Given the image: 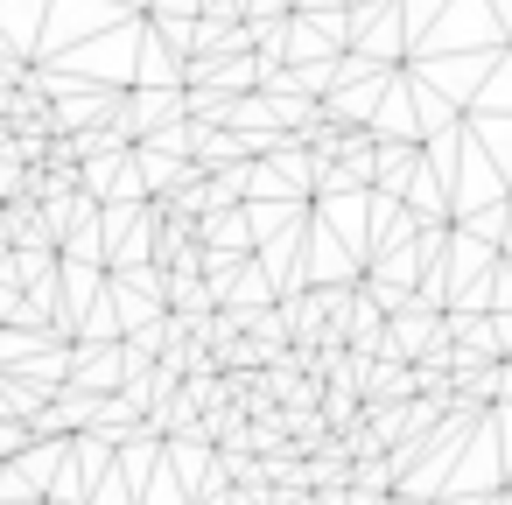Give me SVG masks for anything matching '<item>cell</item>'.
Returning a JSON list of instances; mask_svg holds the SVG:
<instances>
[{
    "mask_svg": "<svg viewBox=\"0 0 512 505\" xmlns=\"http://www.w3.org/2000/svg\"><path fill=\"white\" fill-rule=\"evenodd\" d=\"M393 477H400L393 456H358V463H351V484H358V491H386Z\"/></svg>",
    "mask_w": 512,
    "mask_h": 505,
    "instance_id": "cell-1",
    "label": "cell"
},
{
    "mask_svg": "<svg viewBox=\"0 0 512 505\" xmlns=\"http://www.w3.org/2000/svg\"><path fill=\"white\" fill-rule=\"evenodd\" d=\"M344 505H386V498H379V491H358V484H351V491H344Z\"/></svg>",
    "mask_w": 512,
    "mask_h": 505,
    "instance_id": "cell-2",
    "label": "cell"
},
{
    "mask_svg": "<svg viewBox=\"0 0 512 505\" xmlns=\"http://www.w3.org/2000/svg\"><path fill=\"white\" fill-rule=\"evenodd\" d=\"M498 281H505V288H498V302L512 309V267H498Z\"/></svg>",
    "mask_w": 512,
    "mask_h": 505,
    "instance_id": "cell-3",
    "label": "cell"
}]
</instances>
